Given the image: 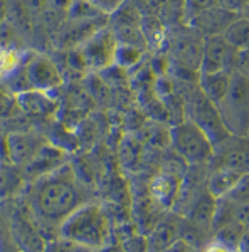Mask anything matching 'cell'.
<instances>
[{
  "label": "cell",
  "instance_id": "484cf974",
  "mask_svg": "<svg viewBox=\"0 0 249 252\" xmlns=\"http://www.w3.org/2000/svg\"><path fill=\"white\" fill-rule=\"evenodd\" d=\"M234 220H238L244 225H249V204L236 205L234 210Z\"/></svg>",
  "mask_w": 249,
  "mask_h": 252
},
{
  "label": "cell",
  "instance_id": "8992f818",
  "mask_svg": "<svg viewBox=\"0 0 249 252\" xmlns=\"http://www.w3.org/2000/svg\"><path fill=\"white\" fill-rule=\"evenodd\" d=\"M22 79L27 89H39V91H52L63 84L58 64L46 56H32L22 64Z\"/></svg>",
  "mask_w": 249,
  "mask_h": 252
},
{
  "label": "cell",
  "instance_id": "4316f807",
  "mask_svg": "<svg viewBox=\"0 0 249 252\" xmlns=\"http://www.w3.org/2000/svg\"><path fill=\"white\" fill-rule=\"evenodd\" d=\"M238 251L239 252H249V225L244 227V232H243V237H241Z\"/></svg>",
  "mask_w": 249,
  "mask_h": 252
},
{
  "label": "cell",
  "instance_id": "3957f363",
  "mask_svg": "<svg viewBox=\"0 0 249 252\" xmlns=\"http://www.w3.org/2000/svg\"><path fill=\"white\" fill-rule=\"evenodd\" d=\"M170 140L178 157L190 165L206 163L214 155V143L209 135L192 120L175 123L170 129Z\"/></svg>",
  "mask_w": 249,
  "mask_h": 252
},
{
  "label": "cell",
  "instance_id": "9c48e42d",
  "mask_svg": "<svg viewBox=\"0 0 249 252\" xmlns=\"http://www.w3.org/2000/svg\"><path fill=\"white\" fill-rule=\"evenodd\" d=\"M238 15L232 12L222 9V7L215 5L211 10L204 12L199 17H195L189 24L190 29L199 32L204 37H211V35H222L226 29L229 27V24L234 20Z\"/></svg>",
  "mask_w": 249,
  "mask_h": 252
},
{
  "label": "cell",
  "instance_id": "30bf717a",
  "mask_svg": "<svg viewBox=\"0 0 249 252\" xmlns=\"http://www.w3.org/2000/svg\"><path fill=\"white\" fill-rule=\"evenodd\" d=\"M19 106L22 108L24 113L31 116L47 118L56 113L58 103L52 97L51 91H39V89H27V91L17 93Z\"/></svg>",
  "mask_w": 249,
  "mask_h": 252
},
{
  "label": "cell",
  "instance_id": "ba28073f",
  "mask_svg": "<svg viewBox=\"0 0 249 252\" xmlns=\"http://www.w3.org/2000/svg\"><path fill=\"white\" fill-rule=\"evenodd\" d=\"M182 190V177L175 172H162L150 182V197L162 209L172 207Z\"/></svg>",
  "mask_w": 249,
  "mask_h": 252
},
{
  "label": "cell",
  "instance_id": "ac0fdd59",
  "mask_svg": "<svg viewBox=\"0 0 249 252\" xmlns=\"http://www.w3.org/2000/svg\"><path fill=\"white\" fill-rule=\"evenodd\" d=\"M24 64V56L15 47H3L0 56V66H2L3 78H10L14 72H17Z\"/></svg>",
  "mask_w": 249,
  "mask_h": 252
},
{
  "label": "cell",
  "instance_id": "52a82bcc",
  "mask_svg": "<svg viewBox=\"0 0 249 252\" xmlns=\"http://www.w3.org/2000/svg\"><path fill=\"white\" fill-rule=\"evenodd\" d=\"M239 52L227 42L224 35H211L204 37L202 46V58H201V69L199 74H207V72H220L231 71L234 61L238 59Z\"/></svg>",
  "mask_w": 249,
  "mask_h": 252
},
{
  "label": "cell",
  "instance_id": "d4e9b609",
  "mask_svg": "<svg viewBox=\"0 0 249 252\" xmlns=\"http://www.w3.org/2000/svg\"><path fill=\"white\" fill-rule=\"evenodd\" d=\"M204 252H239V251L232 249V247H229L227 244H224V242L217 241V239H214L211 244H207Z\"/></svg>",
  "mask_w": 249,
  "mask_h": 252
},
{
  "label": "cell",
  "instance_id": "5b68a950",
  "mask_svg": "<svg viewBox=\"0 0 249 252\" xmlns=\"http://www.w3.org/2000/svg\"><path fill=\"white\" fill-rule=\"evenodd\" d=\"M217 104L212 101L201 91V88L190 91L189 99H187V108H189V120L197 123L204 131L209 135L212 143H220L229 136V131L224 126L222 120H220L217 109Z\"/></svg>",
  "mask_w": 249,
  "mask_h": 252
},
{
  "label": "cell",
  "instance_id": "7402d4cb",
  "mask_svg": "<svg viewBox=\"0 0 249 252\" xmlns=\"http://www.w3.org/2000/svg\"><path fill=\"white\" fill-rule=\"evenodd\" d=\"M219 7L232 12L236 15L246 14V10L249 9V0H217Z\"/></svg>",
  "mask_w": 249,
  "mask_h": 252
},
{
  "label": "cell",
  "instance_id": "cb8c5ba5",
  "mask_svg": "<svg viewBox=\"0 0 249 252\" xmlns=\"http://www.w3.org/2000/svg\"><path fill=\"white\" fill-rule=\"evenodd\" d=\"M101 10L109 14V12H115L123 5V0H93Z\"/></svg>",
  "mask_w": 249,
  "mask_h": 252
},
{
  "label": "cell",
  "instance_id": "7a4b0ae2",
  "mask_svg": "<svg viewBox=\"0 0 249 252\" xmlns=\"http://www.w3.org/2000/svg\"><path fill=\"white\" fill-rule=\"evenodd\" d=\"M61 237L84 249L100 251L109 241V220L101 205L83 204L59 225Z\"/></svg>",
  "mask_w": 249,
  "mask_h": 252
},
{
  "label": "cell",
  "instance_id": "2e32d148",
  "mask_svg": "<svg viewBox=\"0 0 249 252\" xmlns=\"http://www.w3.org/2000/svg\"><path fill=\"white\" fill-rule=\"evenodd\" d=\"M142 59H143V52L140 47L135 44L120 42L116 51L115 66H120L121 69H133L142 63Z\"/></svg>",
  "mask_w": 249,
  "mask_h": 252
},
{
  "label": "cell",
  "instance_id": "7c38bea8",
  "mask_svg": "<svg viewBox=\"0 0 249 252\" xmlns=\"http://www.w3.org/2000/svg\"><path fill=\"white\" fill-rule=\"evenodd\" d=\"M217 205H219V200L214 195L209 192L202 193L201 197L194 202V205H192V209L189 212V219L194 225L199 227V229H202V230L212 229V227H214V220H215V214H217Z\"/></svg>",
  "mask_w": 249,
  "mask_h": 252
},
{
  "label": "cell",
  "instance_id": "277c9868",
  "mask_svg": "<svg viewBox=\"0 0 249 252\" xmlns=\"http://www.w3.org/2000/svg\"><path fill=\"white\" fill-rule=\"evenodd\" d=\"M118 46H120V39L115 31L101 27L83 40V44L79 46V52L88 69L105 71L115 66Z\"/></svg>",
  "mask_w": 249,
  "mask_h": 252
},
{
  "label": "cell",
  "instance_id": "e0dca14e",
  "mask_svg": "<svg viewBox=\"0 0 249 252\" xmlns=\"http://www.w3.org/2000/svg\"><path fill=\"white\" fill-rule=\"evenodd\" d=\"M177 239V227L170 222H163L155 229L152 239L148 241L150 247H153L157 252H163L167 247Z\"/></svg>",
  "mask_w": 249,
  "mask_h": 252
},
{
  "label": "cell",
  "instance_id": "5bb4252c",
  "mask_svg": "<svg viewBox=\"0 0 249 252\" xmlns=\"http://www.w3.org/2000/svg\"><path fill=\"white\" fill-rule=\"evenodd\" d=\"M222 35L238 52H249V17L238 15Z\"/></svg>",
  "mask_w": 249,
  "mask_h": 252
},
{
  "label": "cell",
  "instance_id": "ffe728a7",
  "mask_svg": "<svg viewBox=\"0 0 249 252\" xmlns=\"http://www.w3.org/2000/svg\"><path fill=\"white\" fill-rule=\"evenodd\" d=\"M215 5H219L217 0H182L183 17H185L187 24H190L195 17L211 10Z\"/></svg>",
  "mask_w": 249,
  "mask_h": 252
},
{
  "label": "cell",
  "instance_id": "9a60e30c",
  "mask_svg": "<svg viewBox=\"0 0 249 252\" xmlns=\"http://www.w3.org/2000/svg\"><path fill=\"white\" fill-rule=\"evenodd\" d=\"M36 140L27 135H12L9 138V153L12 160L17 163H29L39 153Z\"/></svg>",
  "mask_w": 249,
  "mask_h": 252
},
{
  "label": "cell",
  "instance_id": "d6986e66",
  "mask_svg": "<svg viewBox=\"0 0 249 252\" xmlns=\"http://www.w3.org/2000/svg\"><path fill=\"white\" fill-rule=\"evenodd\" d=\"M244 223H241L238 220H232L226 225L219 227L217 229V235L215 239L224 244H227L232 249H238L239 247V242H241V237H243V232H244Z\"/></svg>",
  "mask_w": 249,
  "mask_h": 252
},
{
  "label": "cell",
  "instance_id": "6da1fadb",
  "mask_svg": "<svg viewBox=\"0 0 249 252\" xmlns=\"http://www.w3.org/2000/svg\"><path fill=\"white\" fill-rule=\"evenodd\" d=\"M81 204V190L64 170L42 175L34 190V209L44 220L63 223Z\"/></svg>",
  "mask_w": 249,
  "mask_h": 252
},
{
  "label": "cell",
  "instance_id": "603a6c76",
  "mask_svg": "<svg viewBox=\"0 0 249 252\" xmlns=\"http://www.w3.org/2000/svg\"><path fill=\"white\" fill-rule=\"evenodd\" d=\"M163 252H197V251H195V246L190 241L177 237Z\"/></svg>",
  "mask_w": 249,
  "mask_h": 252
},
{
  "label": "cell",
  "instance_id": "4fadbf2b",
  "mask_svg": "<svg viewBox=\"0 0 249 252\" xmlns=\"http://www.w3.org/2000/svg\"><path fill=\"white\" fill-rule=\"evenodd\" d=\"M241 177H243L241 172H236V170L227 168V166H220L207 180V192L214 195L217 200L226 198L231 193V190L236 187Z\"/></svg>",
  "mask_w": 249,
  "mask_h": 252
},
{
  "label": "cell",
  "instance_id": "8fae6325",
  "mask_svg": "<svg viewBox=\"0 0 249 252\" xmlns=\"http://www.w3.org/2000/svg\"><path fill=\"white\" fill-rule=\"evenodd\" d=\"M199 88L214 104L222 103L227 96H231L232 91L231 71L199 74Z\"/></svg>",
  "mask_w": 249,
  "mask_h": 252
},
{
  "label": "cell",
  "instance_id": "44dd1931",
  "mask_svg": "<svg viewBox=\"0 0 249 252\" xmlns=\"http://www.w3.org/2000/svg\"><path fill=\"white\" fill-rule=\"evenodd\" d=\"M226 198L234 205L249 204V173H243V177L239 178L238 184Z\"/></svg>",
  "mask_w": 249,
  "mask_h": 252
}]
</instances>
